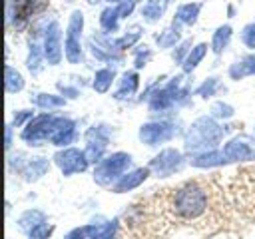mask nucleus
<instances>
[{
    "label": "nucleus",
    "instance_id": "f257e3e1",
    "mask_svg": "<svg viewBox=\"0 0 255 239\" xmlns=\"http://www.w3.org/2000/svg\"><path fill=\"white\" fill-rule=\"evenodd\" d=\"M169 209L179 221H199L209 211V189L197 179L185 181L173 189L169 197Z\"/></svg>",
    "mask_w": 255,
    "mask_h": 239
},
{
    "label": "nucleus",
    "instance_id": "f03ea898",
    "mask_svg": "<svg viewBox=\"0 0 255 239\" xmlns=\"http://www.w3.org/2000/svg\"><path fill=\"white\" fill-rule=\"evenodd\" d=\"M227 133H229V127H225L213 116H199L183 131V151L193 155L205 149L219 147Z\"/></svg>",
    "mask_w": 255,
    "mask_h": 239
},
{
    "label": "nucleus",
    "instance_id": "7ed1b4c3",
    "mask_svg": "<svg viewBox=\"0 0 255 239\" xmlns=\"http://www.w3.org/2000/svg\"><path fill=\"white\" fill-rule=\"evenodd\" d=\"M133 165V157L128 151H112L106 153V157L94 165L92 169V179L100 187H112L126 171H129Z\"/></svg>",
    "mask_w": 255,
    "mask_h": 239
},
{
    "label": "nucleus",
    "instance_id": "20e7f679",
    "mask_svg": "<svg viewBox=\"0 0 255 239\" xmlns=\"http://www.w3.org/2000/svg\"><path fill=\"white\" fill-rule=\"evenodd\" d=\"M52 167V161L48 157H32V155H26L24 151H16V153H10L8 151V169L18 173L26 183H36L38 179H42Z\"/></svg>",
    "mask_w": 255,
    "mask_h": 239
},
{
    "label": "nucleus",
    "instance_id": "39448f33",
    "mask_svg": "<svg viewBox=\"0 0 255 239\" xmlns=\"http://www.w3.org/2000/svg\"><path fill=\"white\" fill-rule=\"evenodd\" d=\"M54 125H56V114H52V112L36 114L20 129V139L28 147H40L44 143H50L52 133H54Z\"/></svg>",
    "mask_w": 255,
    "mask_h": 239
},
{
    "label": "nucleus",
    "instance_id": "423d86ee",
    "mask_svg": "<svg viewBox=\"0 0 255 239\" xmlns=\"http://www.w3.org/2000/svg\"><path fill=\"white\" fill-rule=\"evenodd\" d=\"M175 135H179V125L167 118L149 120V121L141 123L137 129V139L147 147H159V145L171 141Z\"/></svg>",
    "mask_w": 255,
    "mask_h": 239
},
{
    "label": "nucleus",
    "instance_id": "0eeeda50",
    "mask_svg": "<svg viewBox=\"0 0 255 239\" xmlns=\"http://www.w3.org/2000/svg\"><path fill=\"white\" fill-rule=\"evenodd\" d=\"M84 12L82 10H72L66 26V36H64V60L68 64H80L84 60V46H82V34H84Z\"/></svg>",
    "mask_w": 255,
    "mask_h": 239
},
{
    "label": "nucleus",
    "instance_id": "6e6552de",
    "mask_svg": "<svg viewBox=\"0 0 255 239\" xmlns=\"http://www.w3.org/2000/svg\"><path fill=\"white\" fill-rule=\"evenodd\" d=\"M185 153L177 147H163L159 149L149 161H147V167L151 169V175L153 177H171L175 173H179L183 169V165L187 163L185 161Z\"/></svg>",
    "mask_w": 255,
    "mask_h": 239
},
{
    "label": "nucleus",
    "instance_id": "1a4fd4ad",
    "mask_svg": "<svg viewBox=\"0 0 255 239\" xmlns=\"http://www.w3.org/2000/svg\"><path fill=\"white\" fill-rule=\"evenodd\" d=\"M52 161L54 165L60 169V173L64 177H72V175H78V173H84L88 171L90 167V161L86 157V151L84 147H74V145H68V147H60L54 155H52Z\"/></svg>",
    "mask_w": 255,
    "mask_h": 239
},
{
    "label": "nucleus",
    "instance_id": "9d476101",
    "mask_svg": "<svg viewBox=\"0 0 255 239\" xmlns=\"http://www.w3.org/2000/svg\"><path fill=\"white\" fill-rule=\"evenodd\" d=\"M42 48L48 66H60L64 60V32L60 22L54 18L42 36Z\"/></svg>",
    "mask_w": 255,
    "mask_h": 239
},
{
    "label": "nucleus",
    "instance_id": "9b49d317",
    "mask_svg": "<svg viewBox=\"0 0 255 239\" xmlns=\"http://www.w3.org/2000/svg\"><path fill=\"white\" fill-rule=\"evenodd\" d=\"M221 151H223L227 163H251V161H255V147L251 145L247 135L229 137L225 143H221Z\"/></svg>",
    "mask_w": 255,
    "mask_h": 239
},
{
    "label": "nucleus",
    "instance_id": "f8f14e48",
    "mask_svg": "<svg viewBox=\"0 0 255 239\" xmlns=\"http://www.w3.org/2000/svg\"><path fill=\"white\" fill-rule=\"evenodd\" d=\"M78 139V123L76 120L68 118V116H56V125H54V133L50 139V145L54 147H68Z\"/></svg>",
    "mask_w": 255,
    "mask_h": 239
},
{
    "label": "nucleus",
    "instance_id": "ddd939ff",
    "mask_svg": "<svg viewBox=\"0 0 255 239\" xmlns=\"http://www.w3.org/2000/svg\"><path fill=\"white\" fill-rule=\"evenodd\" d=\"M147 177H151V169L147 165H141V167H131L129 171H126L112 187L110 191L116 193V195H122V193H128V191H133L137 187H141Z\"/></svg>",
    "mask_w": 255,
    "mask_h": 239
},
{
    "label": "nucleus",
    "instance_id": "4468645a",
    "mask_svg": "<svg viewBox=\"0 0 255 239\" xmlns=\"http://www.w3.org/2000/svg\"><path fill=\"white\" fill-rule=\"evenodd\" d=\"M137 90H139V74H137V70H126L120 76L118 88L112 94V98L116 102H128L137 94Z\"/></svg>",
    "mask_w": 255,
    "mask_h": 239
},
{
    "label": "nucleus",
    "instance_id": "2eb2a0df",
    "mask_svg": "<svg viewBox=\"0 0 255 239\" xmlns=\"http://www.w3.org/2000/svg\"><path fill=\"white\" fill-rule=\"evenodd\" d=\"M187 163L191 167H197V169H213V167L227 165V159H225L221 147H213V149H205V151H199V153L189 155L187 157Z\"/></svg>",
    "mask_w": 255,
    "mask_h": 239
},
{
    "label": "nucleus",
    "instance_id": "dca6fc26",
    "mask_svg": "<svg viewBox=\"0 0 255 239\" xmlns=\"http://www.w3.org/2000/svg\"><path fill=\"white\" fill-rule=\"evenodd\" d=\"M169 4L171 0H143L139 6V16L145 24H157L165 16Z\"/></svg>",
    "mask_w": 255,
    "mask_h": 239
},
{
    "label": "nucleus",
    "instance_id": "f3484780",
    "mask_svg": "<svg viewBox=\"0 0 255 239\" xmlns=\"http://www.w3.org/2000/svg\"><path fill=\"white\" fill-rule=\"evenodd\" d=\"M30 102L34 108L44 110V112H56V110L66 108L68 104V100L62 94H52V92H38L30 98Z\"/></svg>",
    "mask_w": 255,
    "mask_h": 239
},
{
    "label": "nucleus",
    "instance_id": "a211bd4d",
    "mask_svg": "<svg viewBox=\"0 0 255 239\" xmlns=\"http://www.w3.org/2000/svg\"><path fill=\"white\" fill-rule=\"evenodd\" d=\"M201 8H203L201 2H183V4L177 6V10L173 14V22L191 28V26L197 24L199 14H201Z\"/></svg>",
    "mask_w": 255,
    "mask_h": 239
},
{
    "label": "nucleus",
    "instance_id": "6ab92c4d",
    "mask_svg": "<svg viewBox=\"0 0 255 239\" xmlns=\"http://www.w3.org/2000/svg\"><path fill=\"white\" fill-rule=\"evenodd\" d=\"M120 22H122V16H120L116 4H108L106 8H102V12L98 16L100 32L110 34V36H116V32H120Z\"/></svg>",
    "mask_w": 255,
    "mask_h": 239
},
{
    "label": "nucleus",
    "instance_id": "aec40b11",
    "mask_svg": "<svg viewBox=\"0 0 255 239\" xmlns=\"http://www.w3.org/2000/svg\"><path fill=\"white\" fill-rule=\"evenodd\" d=\"M46 66V56L40 40H28V54H26V68L30 74H40Z\"/></svg>",
    "mask_w": 255,
    "mask_h": 239
},
{
    "label": "nucleus",
    "instance_id": "412c9836",
    "mask_svg": "<svg viewBox=\"0 0 255 239\" xmlns=\"http://www.w3.org/2000/svg\"><path fill=\"white\" fill-rule=\"evenodd\" d=\"M181 40H183L181 38V24H177V22H171L159 34H155V46L159 50H173Z\"/></svg>",
    "mask_w": 255,
    "mask_h": 239
},
{
    "label": "nucleus",
    "instance_id": "4be33fe9",
    "mask_svg": "<svg viewBox=\"0 0 255 239\" xmlns=\"http://www.w3.org/2000/svg\"><path fill=\"white\" fill-rule=\"evenodd\" d=\"M84 141L108 149V145L112 141V125H108V123H94V125H90L84 131Z\"/></svg>",
    "mask_w": 255,
    "mask_h": 239
},
{
    "label": "nucleus",
    "instance_id": "5701e85b",
    "mask_svg": "<svg viewBox=\"0 0 255 239\" xmlns=\"http://www.w3.org/2000/svg\"><path fill=\"white\" fill-rule=\"evenodd\" d=\"M227 76H229L231 80H235V82H239V80H243V78H249V76H255V52H251V54H247V56L235 60V62L229 66Z\"/></svg>",
    "mask_w": 255,
    "mask_h": 239
},
{
    "label": "nucleus",
    "instance_id": "b1692460",
    "mask_svg": "<svg viewBox=\"0 0 255 239\" xmlns=\"http://www.w3.org/2000/svg\"><path fill=\"white\" fill-rule=\"evenodd\" d=\"M141 32H143V28L137 26V24H133V26H129V28L126 30V34H122V36H112V44H114L116 52L122 54V52H126V50L135 48L137 42L141 40Z\"/></svg>",
    "mask_w": 255,
    "mask_h": 239
},
{
    "label": "nucleus",
    "instance_id": "393cba45",
    "mask_svg": "<svg viewBox=\"0 0 255 239\" xmlns=\"http://www.w3.org/2000/svg\"><path fill=\"white\" fill-rule=\"evenodd\" d=\"M209 50H211V46H209L207 42H197V44H193V48L189 50L187 58H185L183 64H181V72H183L185 76H189L191 72H195L197 66L203 62V58L207 56Z\"/></svg>",
    "mask_w": 255,
    "mask_h": 239
},
{
    "label": "nucleus",
    "instance_id": "a878e982",
    "mask_svg": "<svg viewBox=\"0 0 255 239\" xmlns=\"http://www.w3.org/2000/svg\"><path fill=\"white\" fill-rule=\"evenodd\" d=\"M231 38H233V28H231V24H221V26H217V28L213 30L211 42H209L211 52H213L215 56H221V54L227 50V46L231 44Z\"/></svg>",
    "mask_w": 255,
    "mask_h": 239
},
{
    "label": "nucleus",
    "instance_id": "bb28decb",
    "mask_svg": "<svg viewBox=\"0 0 255 239\" xmlns=\"http://www.w3.org/2000/svg\"><path fill=\"white\" fill-rule=\"evenodd\" d=\"M118 74H116V68H100L94 72V78H92V88L96 94H108L112 90V86L118 82L116 80Z\"/></svg>",
    "mask_w": 255,
    "mask_h": 239
},
{
    "label": "nucleus",
    "instance_id": "cd10ccee",
    "mask_svg": "<svg viewBox=\"0 0 255 239\" xmlns=\"http://www.w3.org/2000/svg\"><path fill=\"white\" fill-rule=\"evenodd\" d=\"M46 221H48V215H46L42 209L32 207V209H26V211H22V213L18 215L16 225H18V229H20L22 233H28L30 229H34L36 225L46 223Z\"/></svg>",
    "mask_w": 255,
    "mask_h": 239
},
{
    "label": "nucleus",
    "instance_id": "c85d7f7f",
    "mask_svg": "<svg viewBox=\"0 0 255 239\" xmlns=\"http://www.w3.org/2000/svg\"><path fill=\"white\" fill-rule=\"evenodd\" d=\"M26 88V80L22 76L20 70H16L14 66L6 64L4 66V90L6 94H20Z\"/></svg>",
    "mask_w": 255,
    "mask_h": 239
},
{
    "label": "nucleus",
    "instance_id": "c756f323",
    "mask_svg": "<svg viewBox=\"0 0 255 239\" xmlns=\"http://www.w3.org/2000/svg\"><path fill=\"white\" fill-rule=\"evenodd\" d=\"M102 227H104V223H86V225L70 229L64 235V239H98L102 233Z\"/></svg>",
    "mask_w": 255,
    "mask_h": 239
},
{
    "label": "nucleus",
    "instance_id": "7c9ffc66",
    "mask_svg": "<svg viewBox=\"0 0 255 239\" xmlns=\"http://www.w3.org/2000/svg\"><path fill=\"white\" fill-rule=\"evenodd\" d=\"M209 116H213V118L219 120V121H227V120H231V118L235 116V108H233L231 104L223 102V100H217V102L211 104Z\"/></svg>",
    "mask_w": 255,
    "mask_h": 239
},
{
    "label": "nucleus",
    "instance_id": "2f4dec72",
    "mask_svg": "<svg viewBox=\"0 0 255 239\" xmlns=\"http://www.w3.org/2000/svg\"><path fill=\"white\" fill-rule=\"evenodd\" d=\"M219 88H221L219 78L211 76V78H205V80L195 88V96H199V98L207 100V98H213V96L219 92Z\"/></svg>",
    "mask_w": 255,
    "mask_h": 239
},
{
    "label": "nucleus",
    "instance_id": "473e14b6",
    "mask_svg": "<svg viewBox=\"0 0 255 239\" xmlns=\"http://www.w3.org/2000/svg\"><path fill=\"white\" fill-rule=\"evenodd\" d=\"M131 54H133V70H143L147 66V62L151 60L153 52L143 44H137L135 48H131Z\"/></svg>",
    "mask_w": 255,
    "mask_h": 239
},
{
    "label": "nucleus",
    "instance_id": "72a5a7b5",
    "mask_svg": "<svg viewBox=\"0 0 255 239\" xmlns=\"http://www.w3.org/2000/svg\"><path fill=\"white\" fill-rule=\"evenodd\" d=\"M193 48V38H183L173 50H171V60L175 62V64H183V60L187 58V54H189V50Z\"/></svg>",
    "mask_w": 255,
    "mask_h": 239
},
{
    "label": "nucleus",
    "instance_id": "f704fd0d",
    "mask_svg": "<svg viewBox=\"0 0 255 239\" xmlns=\"http://www.w3.org/2000/svg\"><path fill=\"white\" fill-rule=\"evenodd\" d=\"M54 231H56V225L46 221V223H40V225H36L34 229H30V231L26 233V237H28V239H50Z\"/></svg>",
    "mask_w": 255,
    "mask_h": 239
},
{
    "label": "nucleus",
    "instance_id": "c9c22d12",
    "mask_svg": "<svg viewBox=\"0 0 255 239\" xmlns=\"http://www.w3.org/2000/svg\"><path fill=\"white\" fill-rule=\"evenodd\" d=\"M241 44L255 52V22H249L241 28Z\"/></svg>",
    "mask_w": 255,
    "mask_h": 239
},
{
    "label": "nucleus",
    "instance_id": "e433bc0d",
    "mask_svg": "<svg viewBox=\"0 0 255 239\" xmlns=\"http://www.w3.org/2000/svg\"><path fill=\"white\" fill-rule=\"evenodd\" d=\"M34 116H36L34 110H18V112H14V116H12V125H14V127H24Z\"/></svg>",
    "mask_w": 255,
    "mask_h": 239
},
{
    "label": "nucleus",
    "instance_id": "4c0bfd02",
    "mask_svg": "<svg viewBox=\"0 0 255 239\" xmlns=\"http://www.w3.org/2000/svg\"><path fill=\"white\" fill-rule=\"evenodd\" d=\"M118 229H120V219H112L108 223H104L102 233L98 239H116L118 237Z\"/></svg>",
    "mask_w": 255,
    "mask_h": 239
},
{
    "label": "nucleus",
    "instance_id": "58836bf2",
    "mask_svg": "<svg viewBox=\"0 0 255 239\" xmlns=\"http://www.w3.org/2000/svg\"><path fill=\"white\" fill-rule=\"evenodd\" d=\"M58 90H60V94H62L66 100H76V98L80 96V90L74 88V86H68V84H58Z\"/></svg>",
    "mask_w": 255,
    "mask_h": 239
},
{
    "label": "nucleus",
    "instance_id": "ea45409f",
    "mask_svg": "<svg viewBox=\"0 0 255 239\" xmlns=\"http://www.w3.org/2000/svg\"><path fill=\"white\" fill-rule=\"evenodd\" d=\"M4 133H6V135H4V141H6L4 145H6V151H10V149H12V139H14V137H12V133H14V125H12V121L6 123Z\"/></svg>",
    "mask_w": 255,
    "mask_h": 239
},
{
    "label": "nucleus",
    "instance_id": "a19ab883",
    "mask_svg": "<svg viewBox=\"0 0 255 239\" xmlns=\"http://www.w3.org/2000/svg\"><path fill=\"white\" fill-rule=\"evenodd\" d=\"M86 2H88V4H90V6H96V4H100V2H102V0H86Z\"/></svg>",
    "mask_w": 255,
    "mask_h": 239
},
{
    "label": "nucleus",
    "instance_id": "79ce46f5",
    "mask_svg": "<svg viewBox=\"0 0 255 239\" xmlns=\"http://www.w3.org/2000/svg\"><path fill=\"white\" fill-rule=\"evenodd\" d=\"M106 4H118V2H122V0H104Z\"/></svg>",
    "mask_w": 255,
    "mask_h": 239
},
{
    "label": "nucleus",
    "instance_id": "37998d69",
    "mask_svg": "<svg viewBox=\"0 0 255 239\" xmlns=\"http://www.w3.org/2000/svg\"><path fill=\"white\" fill-rule=\"evenodd\" d=\"M66 2H74V0H66Z\"/></svg>",
    "mask_w": 255,
    "mask_h": 239
},
{
    "label": "nucleus",
    "instance_id": "c03bdc74",
    "mask_svg": "<svg viewBox=\"0 0 255 239\" xmlns=\"http://www.w3.org/2000/svg\"><path fill=\"white\" fill-rule=\"evenodd\" d=\"M253 135H255V127H253Z\"/></svg>",
    "mask_w": 255,
    "mask_h": 239
}]
</instances>
